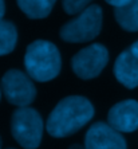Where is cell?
Segmentation results:
<instances>
[{
    "mask_svg": "<svg viewBox=\"0 0 138 149\" xmlns=\"http://www.w3.org/2000/svg\"><path fill=\"white\" fill-rule=\"evenodd\" d=\"M91 101L82 95H69L60 100L47 117L46 130L54 139H64L79 132L94 117Z\"/></svg>",
    "mask_w": 138,
    "mask_h": 149,
    "instance_id": "obj_1",
    "label": "cell"
},
{
    "mask_svg": "<svg viewBox=\"0 0 138 149\" xmlns=\"http://www.w3.org/2000/svg\"><path fill=\"white\" fill-rule=\"evenodd\" d=\"M107 124L119 133H131L138 129V101L125 100L113 105L107 113Z\"/></svg>",
    "mask_w": 138,
    "mask_h": 149,
    "instance_id": "obj_8",
    "label": "cell"
},
{
    "mask_svg": "<svg viewBox=\"0 0 138 149\" xmlns=\"http://www.w3.org/2000/svg\"><path fill=\"white\" fill-rule=\"evenodd\" d=\"M107 4H110V6H113L114 8H119V7H123V6H126V4L130 1V0H105Z\"/></svg>",
    "mask_w": 138,
    "mask_h": 149,
    "instance_id": "obj_14",
    "label": "cell"
},
{
    "mask_svg": "<svg viewBox=\"0 0 138 149\" xmlns=\"http://www.w3.org/2000/svg\"><path fill=\"white\" fill-rule=\"evenodd\" d=\"M17 7L30 19H44L51 14L56 0H16Z\"/></svg>",
    "mask_w": 138,
    "mask_h": 149,
    "instance_id": "obj_11",
    "label": "cell"
},
{
    "mask_svg": "<svg viewBox=\"0 0 138 149\" xmlns=\"http://www.w3.org/2000/svg\"><path fill=\"white\" fill-rule=\"evenodd\" d=\"M24 69L36 82H50L55 79L62 70V56L52 42L38 39L26 49Z\"/></svg>",
    "mask_w": 138,
    "mask_h": 149,
    "instance_id": "obj_2",
    "label": "cell"
},
{
    "mask_svg": "<svg viewBox=\"0 0 138 149\" xmlns=\"http://www.w3.org/2000/svg\"><path fill=\"white\" fill-rule=\"evenodd\" d=\"M114 75L128 89L138 87V56L130 49L122 51L114 62Z\"/></svg>",
    "mask_w": 138,
    "mask_h": 149,
    "instance_id": "obj_9",
    "label": "cell"
},
{
    "mask_svg": "<svg viewBox=\"0 0 138 149\" xmlns=\"http://www.w3.org/2000/svg\"><path fill=\"white\" fill-rule=\"evenodd\" d=\"M44 132L40 113L30 106L17 108L11 117V134L24 149L39 148Z\"/></svg>",
    "mask_w": 138,
    "mask_h": 149,
    "instance_id": "obj_4",
    "label": "cell"
},
{
    "mask_svg": "<svg viewBox=\"0 0 138 149\" xmlns=\"http://www.w3.org/2000/svg\"><path fill=\"white\" fill-rule=\"evenodd\" d=\"M129 49L131 50V52H133L135 56H138V40H135L134 43H133V45L129 47Z\"/></svg>",
    "mask_w": 138,
    "mask_h": 149,
    "instance_id": "obj_16",
    "label": "cell"
},
{
    "mask_svg": "<svg viewBox=\"0 0 138 149\" xmlns=\"http://www.w3.org/2000/svg\"><path fill=\"white\" fill-rule=\"evenodd\" d=\"M0 149H1V139H0Z\"/></svg>",
    "mask_w": 138,
    "mask_h": 149,
    "instance_id": "obj_19",
    "label": "cell"
},
{
    "mask_svg": "<svg viewBox=\"0 0 138 149\" xmlns=\"http://www.w3.org/2000/svg\"><path fill=\"white\" fill-rule=\"evenodd\" d=\"M8 149H15V148H8Z\"/></svg>",
    "mask_w": 138,
    "mask_h": 149,
    "instance_id": "obj_20",
    "label": "cell"
},
{
    "mask_svg": "<svg viewBox=\"0 0 138 149\" xmlns=\"http://www.w3.org/2000/svg\"><path fill=\"white\" fill-rule=\"evenodd\" d=\"M114 16L125 31L137 32L138 31V0H130L126 6L114 8Z\"/></svg>",
    "mask_w": 138,
    "mask_h": 149,
    "instance_id": "obj_10",
    "label": "cell"
},
{
    "mask_svg": "<svg viewBox=\"0 0 138 149\" xmlns=\"http://www.w3.org/2000/svg\"><path fill=\"white\" fill-rule=\"evenodd\" d=\"M109 50L101 43L83 47L71 58V69L78 78L90 81L101 75L109 63Z\"/></svg>",
    "mask_w": 138,
    "mask_h": 149,
    "instance_id": "obj_6",
    "label": "cell"
},
{
    "mask_svg": "<svg viewBox=\"0 0 138 149\" xmlns=\"http://www.w3.org/2000/svg\"><path fill=\"white\" fill-rule=\"evenodd\" d=\"M102 24L103 11L98 4H91L64 23L59 30V36L67 43H86L101 34Z\"/></svg>",
    "mask_w": 138,
    "mask_h": 149,
    "instance_id": "obj_3",
    "label": "cell"
},
{
    "mask_svg": "<svg viewBox=\"0 0 138 149\" xmlns=\"http://www.w3.org/2000/svg\"><path fill=\"white\" fill-rule=\"evenodd\" d=\"M69 149H85V145H80V144H73Z\"/></svg>",
    "mask_w": 138,
    "mask_h": 149,
    "instance_id": "obj_17",
    "label": "cell"
},
{
    "mask_svg": "<svg viewBox=\"0 0 138 149\" xmlns=\"http://www.w3.org/2000/svg\"><path fill=\"white\" fill-rule=\"evenodd\" d=\"M93 0H62V7L67 15H78L91 6Z\"/></svg>",
    "mask_w": 138,
    "mask_h": 149,
    "instance_id": "obj_13",
    "label": "cell"
},
{
    "mask_svg": "<svg viewBox=\"0 0 138 149\" xmlns=\"http://www.w3.org/2000/svg\"><path fill=\"white\" fill-rule=\"evenodd\" d=\"M17 45V28L10 20H0V56L8 55Z\"/></svg>",
    "mask_w": 138,
    "mask_h": 149,
    "instance_id": "obj_12",
    "label": "cell"
},
{
    "mask_svg": "<svg viewBox=\"0 0 138 149\" xmlns=\"http://www.w3.org/2000/svg\"><path fill=\"white\" fill-rule=\"evenodd\" d=\"M0 100H1V87H0Z\"/></svg>",
    "mask_w": 138,
    "mask_h": 149,
    "instance_id": "obj_18",
    "label": "cell"
},
{
    "mask_svg": "<svg viewBox=\"0 0 138 149\" xmlns=\"http://www.w3.org/2000/svg\"><path fill=\"white\" fill-rule=\"evenodd\" d=\"M85 149H128L126 140L107 122H95L87 129Z\"/></svg>",
    "mask_w": 138,
    "mask_h": 149,
    "instance_id": "obj_7",
    "label": "cell"
},
{
    "mask_svg": "<svg viewBox=\"0 0 138 149\" xmlns=\"http://www.w3.org/2000/svg\"><path fill=\"white\" fill-rule=\"evenodd\" d=\"M1 93L11 105L26 108L36 98V87L28 74L17 69H10L1 78Z\"/></svg>",
    "mask_w": 138,
    "mask_h": 149,
    "instance_id": "obj_5",
    "label": "cell"
},
{
    "mask_svg": "<svg viewBox=\"0 0 138 149\" xmlns=\"http://www.w3.org/2000/svg\"><path fill=\"white\" fill-rule=\"evenodd\" d=\"M4 14H6V1L0 0V20L4 17Z\"/></svg>",
    "mask_w": 138,
    "mask_h": 149,
    "instance_id": "obj_15",
    "label": "cell"
}]
</instances>
